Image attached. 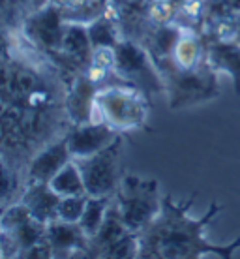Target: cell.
Listing matches in <instances>:
<instances>
[{"label": "cell", "instance_id": "6da1fadb", "mask_svg": "<svg viewBox=\"0 0 240 259\" xmlns=\"http://www.w3.org/2000/svg\"><path fill=\"white\" fill-rule=\"evenodd\" d=\"M194 199L195 194L184 201H176L171 194L163 195L158 218L139 233V257H234L240 237L223 244L205 237L207 227L223 212V207L212 201L201 218H194L189 214Z\"/></svg>", "mask_w": 240, "mask_h": 259}, {"label": "cell", "instance_id": "7a4b0ae2", "mask_svg": "<svg viewBox=\"0 0 240 259\" xmlns=\"http://www.w3.org/2000/svg\"><path fill=\"white\" fill-rule=\"evenodd\" d=\"M149 113V94L131 84H107L96 94L94 120H104L118 134L147 128Z\"/></svg>", "mask_w": 240, "mask_h": 259}, {"label": "cell", "instance_id": "3957f363", "mask_svg": "<svg viewBox=\"0 0 240 259\" xmlns=\"http://www.w3.org/2000/svg\"><path fill=\"white\" fill-rule=\"evenodd\" d=\"M115 203L130 231L141 233L156 220L162 210L163 197L160 195V182L158 179L124 175L115 194Z\"/></svg>", "mask_w": 240, "mask_h": 259}, {"label": "cell", "instance_id": "277c9868", "mask_svg": "<svg viewBox=\"0 0 240 259\" xmlns=\"http://www.w3.org/2000/svg\"><path fill=\"white\" fill-rule=\"evenodd\" d=\"M115 51H117L115 73L120 83L137 87L149 96L165 92L167 89L165 77L145 44L131 38H122L115 46Z\"/></svg>", "mask_w": 240, "mask_h": 259}, {"label": "cell", "instance_id": "5b68a950", "mask_svg": "<svg viewBox=\"0 0 240 259\" xmlns=\"http://www.w3.org/2000/svg\"><path fill=\"white\" fill-rule=\"evenodd\" d=\"M218 71H214L207 64V60L191 70H171L165 73L167 84L169 107L182 109L189 105L208 102L220 94V81Z\"/></svg>", "mask_w": 240, "mask_h": 259}, {"label": "cell", "instance_id": "8992f818", "mask_svg": "<svg viewBox=\"0 0 240 259\" xmlns=\"http://www.w3.org/2000/svg\"><path fill=\"white\" fill-rule=\"evenodd\" d=\"M45 224L36 220L21 201L2 208V218H0L2 257H21L28 248L45 240Z\"/></svg>", "mask_w": 240, "mask_h": 259}, {"label": "cell", "instance_id": "52a82bcc", "mask_svg": "<svg viewBox=\"0 0 240 259\" xmlns=\"http://www.w3.org/2000/svg\"><path fill=\"white\" fill-rule=\"evenodd\" d=\"M122 152L124 139L120 136L111 143L109 147L100 150L88 158L75 160L84 179L86 194L94 197L115 195L122 182Z\"/></svg>", "mask_w": 240, "mask_h": 259}, {"label": "cell", "instance_id": "ba28073f", "mask_svg": "<svg viewBox=\"0 0 240 259\" xmlns=\"http://www.w3.org/2000/svg\"><path fill=\"white\" fill-rule=\"evenodd\" d=\"M66 21L59 8L47 0L45 4L32 10L21 23V36L36 47L43 57L59 60Z\"/></svg>", "mask_w": 240, "mask_h": 259}, {"label": "cell", "instance_id": "9c48e42d", "mask_svg": "<svg viewBox=\"0 0 240 259\" xmlns=\"http://www.w3.org/2000/svg\"><path fill=\"white\" fill-rule=\"evenodd\" d=\"M64 136L73 160H79V158H88L104 150L120 134L115 128H111L109 124H105L104 120H90L83 124H72Z\"/></svg>", "mask_w": 240, "mask_h": 259}, {"label": "cell", "instance_id": "30bf717a", "mask_svg": "<svg viewBox=\"0 0 240 259\" xmlns=\"http://www.w3.org/2000/svg\"><path fill=\"white\" fill-rule=\"evenodd\" d=\"M45 239L53 257H90V239L79 224L57 218L47 224Z\"/></svg>", "mask_w": 240, "mask_h": 259}, {"label": "cell", "instance_id": "8fae6325", "mask_svg": "<svg viewBox=\"0 0 240 259\" xmlns=\"http://www.w3.org/2000/svg\"><path fill=\"white\" fill-rule=\"evenodd\" d=\"M73 160L66 136L49 141L39 149L38 152H34L30 162L26 165V182H51L53 177L59 173L60 169L68 165Z\"/></svg>", "mask_w": 240, "mask_h": 259}, {"label": "cell", "instance_id": "7c38bea8", "mask_svg": "<svg viewBox=\"0 0 240 259\" xmlns=\"http://www.w3.org/2000/svg\"><path fill=\"white\" fill-rule=\"evenodd\" d=\"M102 87L88 79L83 71H77L64 96V113L72 124L94 120V102Z\"/></svg>", "mask_w": 240, "mask_h": 259}, {"label": "cell", "instance_id": "4fadbf2b", "mask_svg": "<svg viewBox=\"0 0 240 259\" xmlns=\"http://www.w3.org/2000/svg\"><path fill=\"white\" fill-rule=\"evenodd\" d=\"M207 64L218 73H225L240 96V44L236 39H207Z\"/></svg>", "mask_w": 240, "mask_h": 259}, {"label": "cell", "instance_id": "5bb4252c", "mask_svg": "<svg viewBox=\"0 0 240 259\" xmlns=\"http://www.w3.org/2000/svg\"><path fill=\"white\" fill-rule=\"evenodd\" d=\"M19 201L36 220L45 226L59 218L60 195L51 188L49 182H26Z\"/></svg>", "mask_w": 240, "mask_h": 259}, {"label": "cell", "instance_id": "9a60e30c", "mask_svg": "<svg viewBox=\"0 0 240 259\" xmlns=\"http://www.w3.org/2000/svg\"><path fill=\"white\" fill-rule=\"evenodd\" d=\"M130 233L133 231H130V227L126 226L122 214L113 199L100 231L90 239V257H109L113 248L120 244V240H124Z\"/></svg>", "mask_w": 240, "mask_h": 259}, {"label": "cell", "instance_id": "2e32d148", "mask_svg": "<svg viewBox=\"0 0 240 259\" xmlns=\"http://www.w3.org/2000/svg\"><path fill=\"white\" fill-rule=\"evenodd\" d=\"M92 41L88 36V28L84 23H68L66 21L64 38L60 47L59 60L66 64L75 66L79 71H83L90 60Z\"/></svg>", "mask_w": 240, "mask_h": 259}, {"label": "cell", "instance_id": "e0dca14e", "mask_svg": "<svg viewBox=\"0 0 240 259\" xmlns=\"http://www.w3.org/2000/svg\"><path fill=\"white\" fill-rule=\"evenodd\" d=\"M173 66L176 70H191L207 60V38L197 30L182 28L173 49Z\"/></svg>", "mask_w": 240, "mask_h": 259}, {"label": "cell", "instance_id": "ac0fdd59", "mask_svg": "<svg viewBox=\"0 0 240 259\" xmlns=\"http://www.w3.org/2000/svg\"><path fill=\"white\" fill-rule=\"evenodd\" d=\"M51 2L59 8L64 21L84 23V25L117 8L115 0H51Z\"/></svg>", "mask_w": 240, "mask_h": 259}, {"label": "cell", "instance_id": "d6986e66", "mask_svg": "<svg viewBox=\"0 0 240 259\" xmlns=\"http://www.w3.org/2000/svg\"><path fill=\"white\" fill-rule=\"evenodd\" d=\"M86 28H88V36H90V41H92V49L102 46L115 47L124 38L117 8L104 13L102 17L94 19L92 23H88Z\"/></svg>", "mask_w": 240, "mask_h": 259}, {"label": "cell", "instance_id": "ffe728a7", "mask_svg": "<svg viewBox=\"0 0 240 259\" xmlns=\"http://www.w3.org/2000/svg\"><path fill=\"white\" fill-rule=\"evenodd\" d=\"M51 188L60 195V197H70V195H84L86 194V186H84V179L81 175L77 162H72L64 165L57 175L53 177L49 182Z\"/></svg>", "mask_w": 240, "mask_h": 259}, {"label": "cell", "instance_id": "44dd1931", "mask_svg": "<svg viewBox=\"0 0 240 259\" xmlns=\"http://www.w3.org/2000/svg\"><path fill=\"white\" fill-rule=\"evenodd\" d=\"M113 199H115V195H102V197L88 195L84 214L83 218H81V222H79V226L83 227V231L88 235V239H92L100 231V227L104 224Z\"/></svg>", "mask_w": 240, "mask_h": 259}, {"label": "cell", "instance_id": "7402d4cb", "mask_svg": "<svg viewBox=\"0 0 240 259\" xmlns=\"http://www.w3.org/2000/svg\"><path fill=\"white\" fill-rule=\"evenodd\" d=\"M86 201L88 194L84 195H70V197H60L59 203V220L62 222H72L79 224L86 208Z\"/></svg>", "mask_w": 240, "mask_h": 259}, {"label": "cell", "instance_id": "603a6c76", "mask_svg": "<svg viewBox=\"0 0 240 259\" xmlns=\"http://www.w3.org/2000/svg\"><path fill=\"white\" fill-rule=\"evenodd\" d=\"M234 39H236V41L240 44V25H238V30H236V38H234Z\"/></svg>", "mask_w": 240, "mask_h": 259}, {"label": "cell", "instance_id": "cb8c5ba5", "mask_svg": "<svg viewBox=\"0 0 240 259\" xmlns=\"http://www.w3.org/2000/svg\"><path fill=\"white\" fill-rule=\"evenodd\" d=\"M118 2H120V0H118Z\"/></svg>", "mask_w": 240, "mask_h": 259}]
</instances>
